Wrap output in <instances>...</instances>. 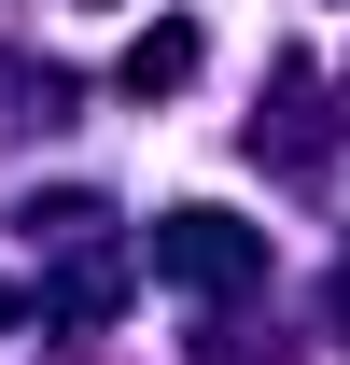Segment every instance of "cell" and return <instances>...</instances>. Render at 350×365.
<instances>
[{
    "instance_id": "cell-2",
    "label": "cell",
    "mask_w": 350,
    "mask_h": 365,
    "mask_svg": "<svg viewBox=\"0 0 350 365\" xmlns=\"http://www.w3.org/2000/svg\"><path fill=\"white\" fill-rule=\"evenodd\" d=\"M182 71H196V29H154V43H127V85H140V98H169Z\"/></svg>"
},
{
    "instance_id": "cell-3",
    "label": "cell",
    "mask_w": 350,
    "mask_h": 365,
    "mask_svg": "<svg viewBox=\"0 0 350 365\" xmlns=\"http://www.w3.org/2000/svg\"><path fill=\"white\" fill-rule=\"evenodd\" d=\"M0 337H14V281H0Z\"/></svg>"
},
{
    "instance_id": "cell-1",
    "label": "cell",
    "mask_w": 350,
    "mask_h": 365,
    "mask_svg": "<svg viewBox=\"0 0 350 365\" xmlns=\"http://www.w3.org/2000/svg\"><path fill=\"white\" fill-rule=\"evenodd\" d=\"M253 267H266V239L224 225V211H169L154 225V281H182V295H238Z\"/></svg>"
}]
</instances>
